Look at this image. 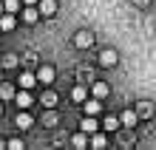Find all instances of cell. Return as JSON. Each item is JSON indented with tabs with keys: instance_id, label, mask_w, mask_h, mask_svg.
I'll use <instances>...</instances> for the list:
<instances>
[{
	"instance_id": "15",
	"label": "cell",
	"mask_w": 156,
	"mask_h": 150,
	"mask_svg": "<svg viewBox=\"0 0 156 150\" xmlns=\"http://www.w3.org/2000/svg\"><path fill=\"white\" fill-rule=\"evenodd\" d=\"M119 122H122V125H128V127H133V125H136V113H133V110H125V113L119 116Z\"/></svg>"
},
{
	"instance_id": "3",
	"label": "cell",
	"mask_w": 156,
	"mask_h": 150,
	"mask_svg": "<svg viewBox=\"0 0 156 150\" xmlns=\"http://www.w3.org/2000/svg\"><path fill=\"white\" fill-rule=\"evenodd\" d=\"M116 51L114 48H108V51H102V54H99V65H102V68H114V65H116Z\"/></svg>"
},
{
	"instance_id": "24",
	"label": "cell",
	"mask_w": 156,
	"mask_h": 150,
	"mask_svg": "<svg viewBox=\"0 0 156 150\" xmlns=\"http://www.w3.org/2000/svg\"><path fill=\"white\" fill-rule=\"evenodd\" d=\"M3 147H6V142H3V139H0V150H3Z\"/></svg>"
},
{
	"instance_id": "6",
	"label": "cell",
	"mask_w": 156,
	"mask_h": 150,
	"mask_svg": "<svg viewBox=\"0 0 156 150\" xmlns=\"http://www.w3.org/2000/svg\"><path fill=\"white\" fill-rule=\"evenodd\" d=\"M91 43H94V34H88V31H80L74 37V45H77V48H91Z\"/></svg>"
},
{
	"instance_id": "8",
	"label": "cell",
	"mask_w": 156,
	"mask_h": 150,
	"mask_svg": "<svg viewBox=\"0 0 156 150\" xmlns=\"http://www.w3.org/2000/svg\"><path fill=\"white\" fill-rule=\"evenodd\" d=\"M34 82H37V77H34L31 71H23V74H20V88L31 91V88H34Z\"/></svg>"
},
{
	"instance_id": "12",
	"label": "cell",
	"mask_w": 156,
	"mask_h": 150,
	"mask_svg": "<svg viewBox=\"0 0 156 150\" xmlns=\"http://www.w3.org/2000/svg\"><path fill=\"white\" fill-rule=\"evenodd\" d=\"M17 127H20V130H29V127H31V116L26 113V110L17 113Z\"/></svg>"
},
{
	"instance_id": "11",
	"label": "cell",
	"mask_w": 156,
	"mask_h": 150,
	"mask_svg": "<svg viewBox=\"0 0 156 150\" xmlns=\"http://www.w3.org/2000/svg\"><path fill=\"white\" fill-rule=\"evenodd\" d=\"M82 102H85V99H82ZM99 110H102V102H97V99L85 102V113H88V116H97Z\"/></svg>"
},
{
	"instance_id": "19",
	"label": "cell",
	"mask_w": 156,
	"mask_h": 150,
	"mask_svg": "<svg viewBox=\"0 0 156 150\" xmlns=\"http://www.w3.org/2000/svg\"><path fill=\"white\" fill-rule=\"evenodd\" d=\"M17 9H20V0H6V3H3V12L17 14Z\"/></svg>"
},
{
	"instance_id": "10",
	"label": "cell",
	"mask_w": 156,
	"mask_h": 150,
	"mask_svg": "<svg viewBox=\"0 0 156 150\" xmlns=\"http://www.w3.org/2000/svg\"><path fill=\"white\" fill-rule=\"evenodd\" d=\"M23 20H26V23H37V20H40V12H37L34 6H26V9H23Z\"/></svg>"
},
{
	"instance_id": "5",
	"label": "cell",
	"mask_w": 156,
	"mask_h": 150,
	"mask_svg": "<svg viewBox=\"0 0 156 150\" xmlns=\"http://www.w3.org/2000/svg\"><path fill=\"white\" fill-rule=\"evenodd\" d=\"M80 130H82V133H88V136H91L94 130H99V122H97L94 116H88V113H85V119L80 122Z\"/></svg>"
},
{
	"instance_id": "21",
	"label": "cell",
	"mask_w": 156,
	"mask_h": 150,
	"mask_svg": "<svg viewBox=\"0 0 156 150\" xmlns=\"http://www.w3.org/2000/svg\"><path fill=\"white\" fill-rule=\"evenodd\" d=\"M102 127H105V130H116V127H119V119H114V116H108V119L102 122Z\"/></svg>"
},
{
	"instance_id": "20",
	"label": "cell",
	"mask_w": 156,
	"mask_h": 150,
	"mask_svg": "<svg viewBox=\"0 0 156 150\" xmlns=\"http://www.w3.org/2000/svg\"><path fill=\"white\" fill-rule=\"evenodd\" d=\"M71 99H74V102H82V99H85V88H82V85H77L74 91H71Z\"/></svg>"
},
{
	"instance_id": "2",
	"label": "cell",
	"mask_w": 156,
	"mask_h": 150,
	"mask_svg": "<svg viewBox=\"0 0 156 150\" xmlns=\"http://www.w3.org/2000/svg\"><path fill=\"white\" fill-rule=\"evenodd\" d=\"M34 77H37V82H43V85H51V82H54V68H51V65H43Z\"/></svg>"
},
{
	"instance_id": "26",
	"label": "cell",
	"mask_w": 156,
	"mask_h": 150,
	"mask_svg": "<svg viewBox=\"0 0 156 150\" xmlns=\"http://www.w3.org/2000/svg\"><path fill=\"white\" fill-rule=\"evenodd\" d=\"M0 110H3V108H0Z\"/></svg>"
},
{
	"instance_id": "1",
	"label": "cell",
	"mask_w": 156,
	"mask_h": 150,
	"mask_svg": "<svg viewBox=\"0 0 156 150\" xmlns=\"http://www.w3.org/2000/svg\"><path fill=\"white\" fill-rule=\"evenodd\" d=\"M12 99L17 102V108H20V110H29V108L34 105V99H31V93L26 91V88H23V91H14V96H12Z\"/></svg>"
},
{
	"instance_id": "22",
	"label": "cell",
	"mask_w": 156,
	"mask_h": 150,
	"mask_svg": "<svg viewBox=\"0 0 156 150\" xmlns=\"http://www.w3.org/2000/svg\"><path fill=\"white\" fill-rule=\"evenodd\" d=\"M6 147H9V150H23L26 145L20 142V139H12V142H6Z\"/></svg>"
},
{
	"instance_id": "18",
	"label": "cell",
	"mask_w": 156,
	"mask_h": 150,
	"mask_svg": "<svg viewBox=\"0 0 156 150\" xmlns=\"http://www.w3.org/2000/svg\"><path fill=\"white\" fill-rule=\"evenodd\" d=\"M71 142H74V147H85V145H88V133H82V130H80Z\"/></svg>"
},
{
	"instance_id": "23",
	"label": "cell",
	"mask_w": 156,
	"mask_h": 150,
	"mask_svg": "<svg viewBox=\"0 0 156 150\" xmlns=\"http://www.w3.org/2000/svg\"><path fill=\"white\" fill-rule=\"evenodd\" d=\"M23 3H26V6H34V3H37V0H23Z\"/></svg>"
},
{
	"instance_id": "13",
	"label": "cell",
	"mask_w": 156,
	"mask_h": 150,
	"mask_svg": "<svg viewBox=\"0 0 156 150\" xmlns=\"http://www.w3.org/2000/svg\"><path fill=\"white\" fill-rule=\"evenodd\" d=\"M105 145H108V139H105L102 133H97V130H94V133H91V147L99 150V147H105Z\"/></svg>"
},
{
	"instance_id": "25",
	"label": "cell",
	"mask_w": 156,
	"mask_h": 150,
	"mask_svg": "<svg viewBox=\"0 0 156 150\" xmlns=\"http://www.w3.org/2000/svg\"><path fill=\"white\" fill-rule=\"evenodd\" d=\"M0 14H3V3H0Z\"/></svg>"
},
{
	"instance_id": "7",
	"label": "cell",
	"mask_w": 156,
	"mask_h": 150,
	"mask_svg": "<svg viewBox=\"0 0 156 150\" xmlns=\"http://www.w3.org/2000/svg\"><path fill=\"white\" fill-rule=\"evenodd\" d=\"M14 26H17V20H14V14H12V12L0 14V31H12Z\"/></svg>"
},
{
	"instance_id": "17",
	"label": "cell",
	"mask_w": 156,
	"mask_h": 150,
	"mask_svg": "<svg viewBox=\"0 0 156 150\" xmlns=\"http://www.w3.org/2000/svg\"><path fill=\"white\" fill-rule=\"evenodd\" d=\"M14 96V88L9 85V82H3V85H0V99H12Z\"/></svg>"
},
{
	"instance_id": "16",
	"label": "cell",
	"mask_w": 156,
	"mask_h": 150,
	"mask_svg": "<svg viewBox=\"0 0 156 150\" xmlns=\"http://www.w3.org/2000/svg\"><path fill=\"white\" fill-rule=\"evenodd\" d=\"M94 96L97 99H105L108 96V85H105V82H97V85H94Z\"/></svg>"
},
{
	"instance_id": "9",
	"label": "cell",
	"mask_w": 156,
	"mask_h": 150,
	"mask_svg": "<svg viewBox=\"0 0 156 150\" xmlns=\"http://www.w3.org/2000/svg\"><path fill=\"white\" fill-rule=\"evenodd\" d=\"M0 65H3L6 71H12V68H17V65H20V60H17V54H3Z\"/></svg>"
},
{
	"instance_id": "4",
	"label": "cell",
	"mask_w": 156,
	"mask_h": 150,
	"mask_svg": "<svg viewBox=\"0 0 156 150\" xmlns=\"http://www.w3.org/2000/svg\"><path fill=\"white\" fill-rule=\"evenodd\" d=\"M37 3H40L37 12L43 17H54V14H57V3H54V0H37Z\"/></svg>"
},
{
	"instance_id": "14",
	"label": "cell",
	"mask_w": 156,
	"mask_h": 150,
	"mask_svg": "<svg viewBox=\"0 0 156 150\" xmlns=\"http://www.w3.org/2000/svg\"><path fill=\"white\" fill-rule=\"evenodd\" d=\"M40 102H43V108H54V105H57V93H51V91H45Z\"/></svg>"
}]
</instances>
